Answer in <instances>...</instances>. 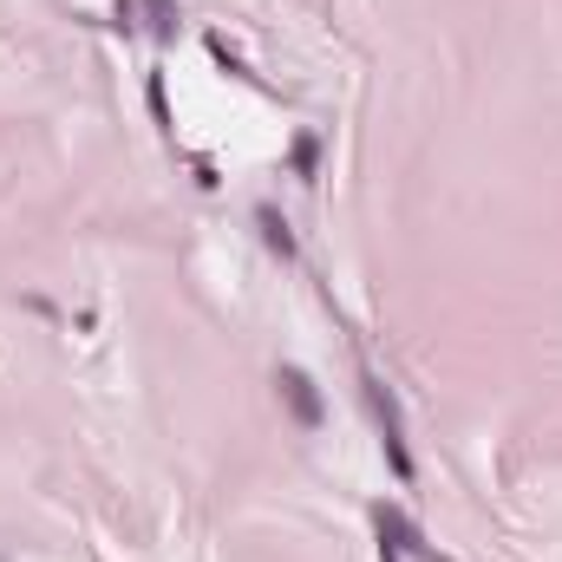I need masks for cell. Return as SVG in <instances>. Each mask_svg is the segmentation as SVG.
Returning a JSON list of instances; mask_svg holds the SVG:
<instances>
[{
	"instance_id": "obj_5",
	"label": "cell",
	"mask_w": 562,
	"mask_h": 562,
	"mask_svg": "<svg viewBox=\"0 0 562 562\" xmlns=\"http://www.w3.org/2000/svg\"><path fill=\"white\" fill-rule=\"evenodd\" d=\"M144 7H150V26L157 33H177V7L170 0H144Z\"/></svg>"
},
{
	"instance_id": "obj_2",
	"label": "cell",
	"mask_w": 562,
	"mask_h": 562,
	"mask_svg": "<svg viewBox=\"0 0 562 562\" xmlns=\"http://www.w3.org/2000/svg\"><path fill=\"white\" fill-rule=\"evenodd\" d=\"M373 530H380V562H406V557L445 562V557H438V550H431V543L419 537V530H413V524L393 510V504H380V510H373Z\"/></svg>"
},
{
	"instance_id": "obj_4",
	"label": "cell",
	"mask_w": 562,
	"mask_h": 562,
	"mask_svg": "<svg viewBox=\"0 0 562 562\" xmlns=\"http://www.w3.org/2000/svg\"><path fill=\"white\" fill-rule=\"evenodd\" d=\"M256 223H262V236H269V249H281V256H294V236H288V223H281L276 210H256Z\"/></svg>"
},
{
	"instance_id": "obj_6",
	"label": "cell",
	"mask_w": 562,
	"mask_h": 562,
	"mask_svg": "<svg viewBox=\"0 0 562 562\" xmlns=\"http://www.w3.org/2000/svg\"><path fill=\"white\" fill-rule=\"evenodd\" d=\"M294 170L314 177V138H294Z\"/></svg>"
},
{
	"instance_id": "obj_3",
	"label": "cell",
	"mask_w": 562,
	"mask_h": 562,
	"mask_svg": "<svg viewBox=\"0 0 562 562\" xmlns=\"http://www.w3.org/2000/svg\"><path fill=\"white\" fill-rule=\"evenodd\" d=\"M276 386H281V400H288V413H294V419L314 431V425H321V393H314V380H307L301 367H281Z\"/></svg>"
},
{
	"instance_id": "obj_1",
	"label": "cell",
	"mask_w": 562,
	"mask_h": 562,
	"mask_svg": "<svg viewBox=\"0 0 562 562\" xmlns=\"http://www.w3.org/2000/svg\"><path fill=\"white\" fill-rule=\"evenodd\" d=\"M360 393H367V406H373V419H380V445H386V464H393V477H400V484H413V451H406L400 400L386 393V380H380V373H360Z\"/></svg>"
}]
</instances>
